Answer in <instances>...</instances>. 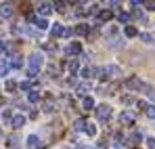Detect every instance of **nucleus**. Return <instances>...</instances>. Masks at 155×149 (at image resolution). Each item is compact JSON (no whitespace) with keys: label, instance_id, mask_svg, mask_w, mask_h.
I'll return each instance as SVG.
<instances>
[{"label":"nucleus","instance_id":"7ed1b4c3","mask_svg":"<svg viewBox=\"0 0 155 149\" xmlns=\"http://www.w3.org/2000/svg\"><path fill=\"white\" fill-rule=\"evenodd\" d=\"M134 120H136V118H134L132 111H122V113H120V124L132 126V124H134Z\"/></svg>","mask_w":155,"mask_h":149},{"label":"nucleus","instance_id":"a211bd4d","mask_svg":"<svg viewBox=\"0 0 155 149\" xmlns=\"http://www.w3.org/2000/svg\"><path fill=\"white\" fill-rule=\"evenodd\" d=\"M82 105H84V109H92V107H94V99H92V97H84Z\"/></svg>","mask_w":155,"mask_h":149},{"label":"nucleus","instance_id":"e433bc0d","mask_svg":"<svg viewBox=\"0 0 155 149\" xmlns=\"http://www.w3.org/2000/svg\"><path fill=\"white\" fill-rule=\"evenodd\" d=\"M136 107H140V109H147V107H149V105H147V103H145V101H138V103H136Z\"/></svg>","mask_w":155,"mask_h":149},{"label":"nucleus","instance_id":"c9c22d12","mask_svg":"<svg viewBox=\"0 0 155 149\" xmlns=\"http://www.w3.org/2000/svg\"><path fill=\"white\" fill-rule=\"evenodd\" d=\"M143 4H145L149 11H153V8H155V2H151V0H147V2H143Z\"/></svg>","mask_w":155,"mask_h":149},{"label":"nucleus","instance_id":"2eb2a0df","mask_svg":"<svg viewBox=\"0 0 155 149\" xmlns=\"http://www.w3.org/2000/svg\"><path fill=\"white\" fill-rule=\"evenodd\" d=\"M109 46H111V49H122V46H124V40H122V38H111Z\"/></svg>","mask_w":155,"mask_h":149},{"label":"nucleus","instance_id":"9b49d317","mask_svg":"<svg viewBox=\"0 0 155 149\" xmlns=\"http://www.w3.org/2000/svg\"><path fill=\"white\" fill-rule=\"evenodd\" d=\"M38 145H40V139H38L36 134H31V137H27V147H29V149H36Z\"/></svg>","mask_w":155,"mask_h":149},{"label":"nucleus","instance_id":"aec40b11","mask_svg":"<svg viewBox=\"0 0 155 149\" xmlns=\"http://www.w3.org/2000/svg\"><path fill=\"white\" fill-rule=\"evenodd\" d=\"M138 38H140L143 42H147V44H155V38L151 36V34H140Z\"/></svg>","mask_w":155,"mask_h":149},{"label":"nucleus","instance_id":"473e14b6","mask_svg":"<svg viewBox=\"0 0 155 149\" xmlns=\"http://www.w3.org/2000/svg\"><path fill=\"white\" fill-rule=\"evenodd\" d=\"M19 88H21V90H29V88H31V84H29V82H21V84H19Z\"/></svg>","mask_w":155,"mask_h":149},{"label":"nucleus","instance_id":"423d86ee","mask_svg":"<svg viewBox=\"0 0 155 149\" xmlns=\"http://www.w3.org/2000/svg\"><path fill=\"white\" fill-rule=\"evenodd\" d=\"M38 13H40V15H51L52 4L51 2H40V4H38Z\"/></svg>","mask_w":155,"mask_h":149},{"label":"nucleus","instance_id":"c756f323","mask_svg":"<svg viewBox=\"0 0 155 149\" xmlns=\"http://www.w3.org/2000/svg\"><path fill=\"white\" fill-rule=\"evenodd\" d=\"M130 141H134V143H140V141H143V134H140V132H134V134L130 137Z\"/></svg>","mask_w":155,"mask_h":149},{"label":"nucleus","instance_id":"b1692460","mask_svg":"<svg viewBox=\"0 0 155 149\" xmlns=\"http://www.w3.org/2000/svg\"><path fill=\"white\" fill-rule=\"evenodd\" d=\"M74 128H76V130H84V128H86V120H84V118H80V120H76V124H74Z\"/></svg>","mask_w":155,"mask_h":149},{"label":"nucleus","instance_id":"0eeeda50","mask_svg":"<svg viewBox=\"0 0 155 149\" xmlns=\"http://www.w3.org/2000/svg\"><path fill=\"white\" fill-rule=\"evenodd\" d=\"M11 124H13V128H21V126L25 124V116H21V113L13 116V118H11Z\"/></svg>","mask_w":155,"mask_h":149},{"label":"nucleus","instance_id":"4be33fe9","mask_svg":"<svg viewBox=\"0 0 155 149\" xmlns=\"http://www.w3.org/2000/svg\"><path fill=\"white\" fill-rule=\"evenodd\" d=\"M27 101H29V103H38V101H40V95H38L36 90H31V93L27 95Z\"/></svg>","mask_w":155,"mask_h":149},{"label":"nucleus","instance_id":"ddd939ff","mask_svg":"<svg viewBox=\"0 0 155 149\" xmlns=\"http://www.w3.org/2000/svg\"><path fill=\"white\" fill-rule=\"evenodd\" d=\"M74 34H78V36H86V34H88V25H86V23H80L76 29H74Z\"/></svg>","mask_w":155,"mask_h":149},{"label":"nucleus","instance_id":"20e7f679","mask_svg":"<svg viewBox=\"0 0 155 149\" xmlns=\"http://www.w3.org/2000/svg\"><path fill=\"white\" fill-rule=\"evenodd\" d=\"M126 86H128V88H132V90H140V88H145L143 80H138V78H130L128 82H126Z\"/></svg>","mask_w":155,"mask_h":149},{"label":"nucleus","instance_id":"f8f14e48","mask_svg":"<svg viewBox=\"0 0 155 149\" xmlns=\"http://www.w3.org/2000/svg\"><path fill=\"white\" fill-rule=\"evenodd\" d=\"M124 34H126L128 38H134V36H138V29H136L134 25H126V27H124Z\"/></svg>","mask_w":155,"mask_h":149},{"label":"nucleus","instance_id":"39448f33","mask_svg":"<svg viewBox=\"0 0 155 149\" xmlns=\"http://www.w3.org/2000/svg\"><path fill=\"white\" fill-rule=\"evenodd\" d=\"M13 15V4L11 2H2L0 4V17H11Z\"/></svg>","mask_w":155,"mask_h":149},{"label":"nucleus","instance_id":"7c9ffc66","mask_svg":"<svg viewBox=\"0 0 155 149\" xmlns=\"http://www.w3.org/2000/svg\"><path fill=\"white\" fill-rule=\"evenodd\" d=\"M15 88H17V84H15L13 80H8V82H6V90H8V93H13Z\"/></svg>","mask_w":155,"mask_h":149},{"label":"nucleus","instance_id":"f3484780","mask_svg":"<svg viewBox=\"0 0 155 149\" xmlns=\"http://www.w3.org/2000/svg\"><path fill=\"white\" fill-rule=\"evenodd\" d=\"M111 17H113L111 11H101V13H99V21H109Z\"/></svg>","mask_w":155,"mask_h":149},{"label":"nucleus","instance_id":"6e6552de","mask_svg":"<svg viewBox=\"0 0 155 149\" xmlns=\"http://www.w3.org/2000/svg\"><path fill=\"white\" fill-rule=\"evenodd\" d=\"M65 52H67V55H80V52H82V46H80V42H71V44L65 49Z\"/></svg>","mask_w":155,"mask_h":149},{"label":"nucleus","instance_id":"6ab92c4d","mask_svg":"<svg viewBox=\"0 0 155 149\" xmlns=\"http://www.w3.org/2000/svg\"><path fill=\"white\" fill-rule=\"evenodd\" d=\"M78 67H80V63H78V59H74V61H69L67 63V69H69V74H76Z\"/></svg>","mask_w":155,"mask_h":149},{"label":"nucleus","instance_id":"cd10ccee","mask_svg":"<svg viewBox=\"0 0 155 149\" xmlns=\"http://www.w3.org/2000/svg\"><path fill=\"white\" fill-rule=\"evenodd\" d=\"M11 118H13L11 109H4V111H2V120H4V122H11Z\"/></svg>","mask_w":155,"mask_h":149},{"label":"nucleus","instance_id":"412c9836","mask_svg":"<svg viewBox=\"0 0 155 149\" xmlns=\"http://www.w3.org/2000/svg\"><path fill=\"white\" fill-rule=\"evenodd\" d=\"M84 132H86L88 137H94V134H97V128H94V124H86V128H84Z\"/></svg>","mask_w":155,"mask_h":149},{"label":"nucleus","instance_id":"f704fd0d","mask_svg":"<svg viewBox=\"0 0 155 149\" xmlns=\"http://www.w3.org/2000/svg\"><path fill=\"white\" fill-rule=\"evenodd\" d=\"M44 111H54V109H52V101H46V103H44Z\"/></svg>","mask_w":155,"mask_h":149},{"label":"nucleus","instance_id":"393cba45","mask_svg":"<svg viewBox=\"0 0 155 149\" xmlns=\"http://www.w3.org/2000/svg\"><path fill=\"white\" fill-rule=\"evenodd\" d=\"M36 25H38V29H48V21L46 19H36Z\"/></svg>","mask_w":155,"mask_h":149},{"label":"nucleus","instance_id":"9d476101","mask_svg":"<svg viewBox=\"0 0 155 149\" xmlns=\"http://www.w3.org/2000/svg\"><path fill=\"white\" fill-rule=\"evenodd\" d=\"M8 69H11L8 59H0V76H6V74H8Z\"/></svg>","mask_w":155,"mask_h":149},{"label":"nucleus","instance_id":"1a4fd4ad","mask_svg":"<svg viewBox=\"0 0 155 149\" xmlns=\"http://www.w3.org/2000/svg\"><path fill=\"white\" fill-rule=\"evenodd\" d=\"M51 34H52V36H57V38H59V36H63V34H65V27H63L61 23H54V25L51 27Z\"/></svg>","mask_w":155,"mask_h":149},{"label":"nucleus","instance_id":"5701e85b","mask_svg":"<svg viewBox=\"0 0 155 149\" xmlns=\"http://www.w3.org/2000/svg\"><path fill=\"white\" fill-rule=\"evenodd\" d=\"M8 63H11V67H15V69H19V67H21V57H13V59H11Z\"/></svg>","mask_w":155,"mask_h":149},{"label":"nucleus","instance_id":"dca6fc26","mask_svg":"<svg viewBox=\"0 0 155 149\" xmlns=\"http://www.w3.org/2000/svg\"><path fill=\"white\" fill-rule=\"evenodd\" d=\"M90 88H92V86H90V82H84V84H80V86H78V95H86Z\"/></svg>","mask_w":155,"mask_h":149},{"label":"nucleus","instance_id":"a878e982","mask_svg":"<svg viewBox=\"0 0 155 149\" xmlns=\"http://www.w3.org/2000/svg\"><path fill=\"white\" fill-rule=\"evenodd\" d=\"M117 19H120V23H126V25H128L130 15H128V13H120V15H117Z\"/></svg>","mask_w":155,"mask_h":149},{"label":"nucleus","instance_id":"2f4dec72","mask_svg":"<svg viewBox=\"0 0 155 149\" xmlns=\"http://www.w3.org/2000/svg\"><path fill=\"white\" fill-rule=\"evenodd\" d=\"M52 6H54V8H57V11H61V13H63V11H65V2H54V4H52Z\"/></svg>","mask_w":155,"mask_h":149},{"label":"nucleus","instance_id":"72a5a7b5","mask_svg":"<svg viewBox=\"0 0 155 149\" xmlns=\"http://www.w3.org/2000/svg\"><path fill=\"white\" fill-rule=\"evenodd\" d=\"M147 147H149V149H155V139H153V137H149V139H147Z\"/></svg>","mask_w":155,"mask_h":149},{"label":"nucleus","instance_id":"c85d7f7f","mask_svg":"<svg viewBox=\"0 0 155 149\" xmlns=\"http://www.w3.org/2000/svg\"><path fill=\"white\" fill-rule=\"evenodd\" d=\"M145 113H147V118L155 120V107H147V109H145Z\"/></svg>","mask_w":155,"mask_h":149},{"label":"nucleus","instance_id":"f257e3e1","mask_svg":"<svg viewBox=\"0 0 155 149\" xmlns=\"http://www.w3.org/2000/svg\"><path fill=\"white\" fill-rule=\"evenodd\" d=\"M42 65H44V57L40 55V52H34L31 57H29V65H27V76L29 78H34V76L38 74L40 69H42Z\"/></svg>","mask_w":155,"mask_h":149},{"label":"nucleus","instance_id":"4468645a","mask_svg":"<svg viewBox=\"0 0 155 149\" xmlns=\"http://www.w3.org/2000/svg\"><path fill=\"white\" fill-rule=\"evenodd\" d=\"M8 147L11 149H19V137H17V134L8 137Z\"/></svg>","mask_w":155,"mask_h":149},{"label":"nucleus","instance_id":"bb28decb","mask_svg":"<svg viewBox=\"0 0 155 149\" xmlns=\"http://www.w3.org/2000/svg\"><path fill=\"white\" fill-rule=\"evenodd\" d=\"M82 78L90 80V78H92V69H90V67H84V69H82Z\"/></svg>","mask_w":155,"mask_h":149},{"label":"nucleus","instance_id":"4c0bfd02","mask_svg":"<svg viewBox=\"0 0 155 149\" xmlns=\"http://www.w3.org/2000/svg\"><path fill=\"white\" fill-rule=\"evenodd\" d=\"M2 50H4V44H2V42H0V52H2Z\"/></svg>","mask_w":155,"mask_h":149},{"label":"nucleus","instance_id":"f03ea898","mask_svg":"<svg viewBox=\"0 0 155 149\" xmlns=\"http://www.w3.org/2000/svg\"><path fill=\"white\" fill-rule=\"evenodd\" d=\"M97 118H99L101 122L109 120V118H111V107H109V105H99V107H97Z\"/></svg>","mask_w":155,"mask_h":149},{"label":"nucleus","instance_id":"58836bf2","mask_svg":"<svg viewBox=\"0 0 155 149\" xmlns=\"http://www.w3.org/2000/svg\"><path fill=\"white\" fill-rule=\"evenodd\" d=\"M0 139H2V130H0Z\"/></svg>","mask_w":155,"mask_h":149}]
</instances>
